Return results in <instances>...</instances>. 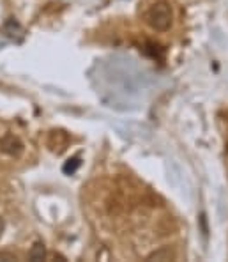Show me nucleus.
<instances>
[{"instance_id":"3","label":"nucleus","mask_w":228,"mask_h":262,"mask_svg":"<svg viewBox=\"0 0 228 262\" xmlns=\"http://www.w3.org/2000/svg\"><path fill=\"white\" fill-rule=\"evenodd\" d=\"M44 257H46V246L42 245L41 241L34 243V246L30 248V252H29V260L39 262V260H44Z\"/></svg>"},{"instance_id":"4","label":"nucleus","mask_w":228,"mask_h":262,"mask_svg":"<svg viewBox=\"0 0 228 262\" xmlns=\"http://www.w3.org/2000/svg\"><path fill=\"white\" fill-rule=\"evenodd\" d=\"M2 32L6 34L7 37H13V39H14L18 34H21V25L16 20H14V18H11V20H7L6 23H4Z\"/></svg>"},{"instance_id":"8","label":"nucleus","mask_w":228,"mask_h":262,"mask_svg":"<svg viewBox=\"0 0 228 262\" xmlns=\"http://www.w3.org/2000/svg\"><path fill=\"white\" fill-rule=\"evenodd\" d=\"M4 229H6V223H4V220L0 218V237H2V234H4Z\"/></svg>"},{"instance_id":"2","label":"nucleus","mask_w":228,"mask_h":262,"mask_svg":"<svg viewBox=\"0 0 228 262\" xmlns=\"http://www.w3.org/2000/svg\"><path fill=\"white\" fill-rule=\"evenodd\" d=\"M0 151L11 158H18V156H21V152H23V144L18 137L7 133L0 138Z\"/></svg>"},{"instance_id":"5","label":"nucleus","mask_w":228,"mask_h":262,"mask_svg":"<svg viewBox=\"0 0 228 262\" xmlns=\"http://www.w3.org/2000/svg\"><path fill=\"white\" fill-rule=\"evenodd\" d=\"M80 165H82V161H80V158H71V160H67V161H65V163H64V167H62L64 174H67V176L75 174V172L78 170Z\"/></svg>"},{"instance_id":"1","label":"nucleus","mask_w":228,"mask_h":262,"mask_svg":"<svg viewBox=\"0 0 228 262\" xmlns=\"http://www.w3.org/2000/svg\"><path fill=\"white\" fill-rule=\"evenodd\" d=\"M147 23L157 32H166L172 25V7L168 2H157L147 11Z\"/></svg>"},{"instance_id":"6","label":"nucleus","mask_w":228,"mask_h":262,"mask_svg":"<svg viewBox=\"0 0 228 262\" xmlns=\"http://www.w3.org/2000/svg\"><path fill=\"white\" fill-rule=\"evenodd\" d=\"M173 259V253L170 252V250H159V252H154L150 253L149 257H147V260H170Z\"/></svg>"},{"instance_id":"7","label":"nucleus","mask_w":228,"mask_h":262,"mask_svg":"<svg viewBox=\"0 0 228 262\" xmlns=\"http://www.w3.org/2000/svg\"><path fill=\"white\" fill-rule=\"evenodd\" d=\"M0 260H16V255H13V253L0 252Z\"/></svg>"}]
</instances>
